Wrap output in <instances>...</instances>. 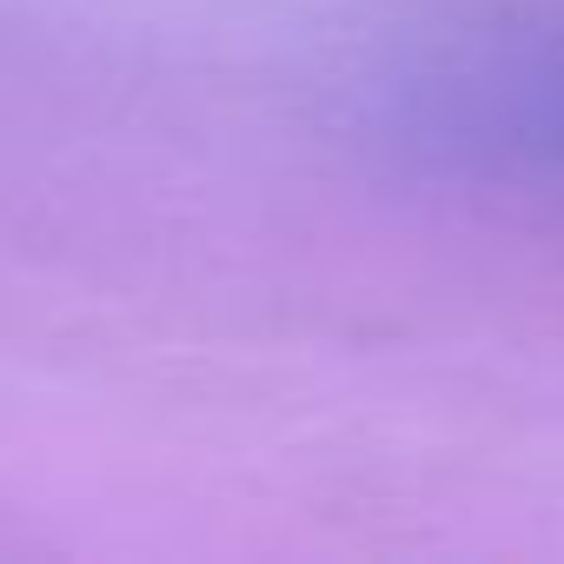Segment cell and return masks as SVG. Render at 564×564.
<instances>
[{"label":"cell","mask_w":564,"mask_h":564,"mask_svg":"<svg viewBox=\"0 0 564 564\" xmlns=\"http://www.w3.org/2000/svg\"><path fill=\"white\" fill-rule=\"evenodd\" d=\"M372 127L432 173L564 199V8H498L405 41Z\"/></svg>","instance_id":"obj_1"}]
</instances>
